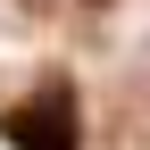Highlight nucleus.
Returning a JSON list of instances; mask_svg holds the SVG:
<instances>
[{
  "label": "nucleus",
  "instance_id": "1",
  "mask_svg": "<svg viewBox=\"0 0 150 150\" xmlns=\"http://www.w3.org/2000/svg\"><path fill=\"white\" fill-rule=\"evenodd\" d=\"M0 142L8 150H83V125H75V92H33L0 117Z\"/></svg>",
  "mask_w": 150,
  "mask_h": 150
},
{
  "label": "nucleus",
  "instance_id": "2",
  "mask_svg": "<svg viewBox=\"0 0 150 150\" xmlns=\"http://www.w3.org/2000/svg\"><path fill=\"white\" fill-rule=\"evenodd\" d=\"M83 8H108V0H83Z\"/></svg>",
  "mask_w": 150,
  "mask_h": 150
}]
</instances>
